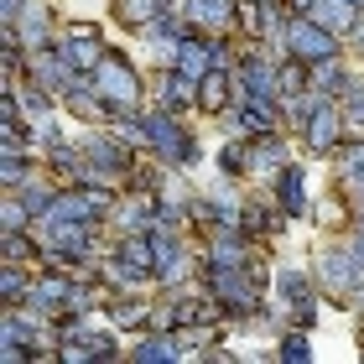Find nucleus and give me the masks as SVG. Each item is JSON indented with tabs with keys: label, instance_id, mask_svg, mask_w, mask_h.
I'll return each mask as SVG.
<instances>
[{
	"label": "nucleus",
	"instance_id": "nucleus-1",
	"mask_svg": "<svg viewBox=\"0 0 364 364\" xmlns=\"http://www.w3.org/2000/svg\"><path fill=\"white\" fill-rule=\"evenodd\" d=\"M312 276H318V287H323L328 302L343 307L354 296V287L364 281V260L349 250V240H343V235H328V245L318 250V260H312Z\"/></svg>",
	"mask_w": 364,
	"mask_h": 364
},
{
	"label": "nucleus",
	"instance_id": "nucleus-6",
	"mask_svg": "<svg viewBox=\"0 0 364 364\" xmlns=\"http://www.w3.org/2000/svg\"><path fill=\"white\" fill-rule=\"evenodd\" d=\"M271 193H276V203L287 208L291 219H312V203H318V198L307 193V161H287V167L276 172Z\"/></svg>",
	"mask_w": 364,
	"mask_h": 364
},
{
	"label": "nucleus",
	"instance_id": "nucleus-2",
	"mask_svg": "<svg viewBox=\"0 0 364 364\" xmlns=\"http://www.w3.org/2000/svg\"><path fill=\"white\" fill-rule=\"evenodd\" d=\"M89 78H94V89L105 94L109 109H146V99H151V84L141 78V68L125 53H114V47L105 53V63H99Z\"/></svg>",
	"mask_w": 364,
	"mask_h": 364
},
{
	"label": "nucleus",
	"instance_id": "nucleus-11",
	"mask_svg": "<svg viewBox=\"0 0 364 364\" xmlns=\"http://www.w3.org/2000/svg\"><path fill=\"white\" fill-rule=\"evenodd\" d=\"M312 6H318V0H287V11H291V16H307Z\"/></svg>",
	"mask_w": 364,
	"mask_h": 364
},
{
	"label": "nucleus",
	"instance_id": "nucleus-5",
	"mask_svg": "<svg viewBox=\"0 0 364 364\" xmlns=\"http://www.w3.org/2000/svg\"><path fill=\"white\" fill-rule=\"evenodd\" d=\"M53 47H58V53L73 63L78 73H94L99 63H105V53H109V42L99 37V26H89V21H63Z\"/></svg>",
	"mask_w": 364,
	"mask_h": 364
},
{
	"label": "nucleus",
	"instance_id": "nucleus-3",
	"mask_svg": "<svg viewBox=\"0 0 364 364\" xmlns=\"http://www.w3.org/2000/svg\"><path fill=\"white\" fill-rule=\"evenodd\" d=\"M349 53L338 31H328L318 16H291L287 21V58H302V63H323V58H338Z\"/></svg>",
	"mask_w": 364,
	"mask_h": 364
},
{
	"label": "nucleus",
	"instance_id": "nucleus-10",
	"mask_svg": "<svg viewBox=\"0 0 364 364\" xmlns=\"http://www.w3.org/2000/svg\"><path fill=\"white\" fill-rule=\"evenodd\" d=\"M276 359H312V328H281Z\"/></svg>",
	"mask_w": 364,
	"mask_h": 364
},
{
	"label": "nucleus",
	"instance_id": "nucleus-8",
	"mask_svg": "<svg viewBox=\"0 0 364 364\" xmlns=\"http://www.w3.org/2000/svg\"><path fill=\"white\" fill-rule=\"evenodd\" d=\"M235 99H240V84H235L229 68H208L203 78H198V114H203V120H219Z\"/></svg>",
	"mask_w": 364,
	"mask_h": 364
},
{
	"label": "nucleus",
	"instance_id": "nucleus-4",
	"mask_svg": "<svg viewBox=\"0 0 364 364\" xmlns=\"http://www.w3.org/2000/svg\"><path fill=\"white\" fill-rule=\"evenodd\" d=\"M296 141H302L307 156H323V161L333 156L338 146L349 141V130H343V105H338V99H323V105L307 114V125L296 130Z\"/></svg>",
	"mask_w": 364,
	"mask_h": 364
},
{
	"label": "nucleus",
	"instance_id": "nucleus-7",
	"mask_svg": "<svg viewBox=\"0 0 364 364\" xmlns=\"http://www.w3.org/2000/svg\"><path fill=\"white\" fill-rule=\"evenodd\" d=\"M177 11L188 16L193 31H208V37L235 31V21H240V0H182Z\"/></svg>",
	"mask_w": 364,
	"mask_h": 364
},
{
	"label": "nucleus",
	"instance_id": "nucleus-9",
	"mask_svg": "<svg viewBox=\"0 0 364 364\" xmlns=\"http://www.w3.org/2000/svg\"><path fill=\"white\" fill-rule=\"evenodd\" d=\"M125 359H136V364H161V359H182V338H177V328H146V333L125 349Z\"/></svg>",
	"mask_w": 364,
	"mask_h": 364
}]
</instances>
